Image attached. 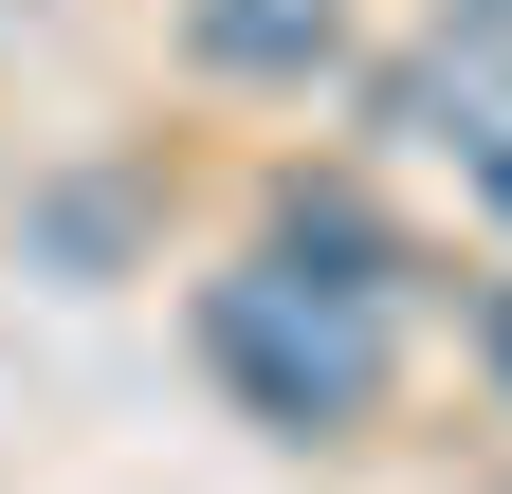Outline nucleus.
Segmentation results:
<instances>
[{"mask_svg": "<svg viewBox=\"0 0 512 494\" xmlns=\"http://www.w3.org/2000/svg\"><path fill=\"white\" fill-rule=\"evenodd\" d=\"M202 366L238 385V421H275V440H348L384 403V312L330 293V275L238 257V275H202Z\"/></svg>", "mask_w": 512, "mask_h": 494, "instance_id": "1", "label": "nucleus"}, {"mask_svg": "<svg viewBox=\"0 0 512 494\" xmlns=\"http://www.w3.org/2000/svg\"><path fill=\"white\" fill-rule=\"evenodd\" d=\"M330 0H202V55H220V74H330Z\"/></svg>", "mask_w": 512, "mask_h": 494, "instance_id": "2", "label": "nucleus"}, {"mask_svg": "<svg viewBox=\"0 0 512 494\" xmlns=\"http://www.w3.org/2000/svg\"><path fill=\"white\" fill-rule=\"evenodd\" d=\"M494 385H512V312H494Z\"/></svg>", "mask_w": 512, "mask_h": 494, "instance_id": "3", "label": "nucleus"}]
</instances>
